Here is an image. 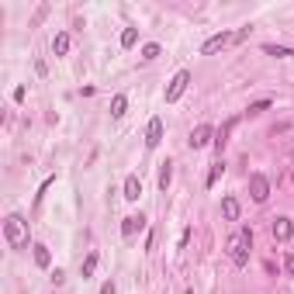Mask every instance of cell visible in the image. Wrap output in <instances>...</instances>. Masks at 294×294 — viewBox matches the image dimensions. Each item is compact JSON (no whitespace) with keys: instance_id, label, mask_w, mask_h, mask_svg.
Masks as SVG:
<instances>
[{"instance_id":"cell-13","label":"cell","mask_w":294,"mask_h":294,"mask_svg":"<svg viewBox=\"0 0 294 294\" xmlns=\"http://www.w3.org/2000/svg\"><path fill=\"white\" fill-rule=\"evenodd\" d=\"M232 128H235V118H232V121H225V125H221V132L215 135V149H218V156H221V149L228 146V135H232Z\"/></svg>"},{"instance_id":"cell-2","label":"cell","mask_w":294,"mask_h":294,"mask_svg":"<svg viewBox=\"0 0 294 294\" xmlns=\"http://www.w3.org/2000/svg\"><path fill=\"white\" fill-rule=\"evenodd\" d=\"M3 239L10 249H28V221L21 215H7L3 221Z\"/></svg>"},{"instance_id":"cell-4","label":"cell","mask_w":294,"mask_h":294,"mask_svg":"<svg viewBox=\"0 0 294 294\" xmlns=\"http://www.w3.org/2000/svg\"><path fill=\"white\" fill-rule=\"evenodd\" d=\"M249 194H253L256 204H263V201L270 197V180H267L263 173H253V177H249Z\"/></svg>"},{"instance_id":"cell-14","label":"cell","mask_w":294,"mask_h":294,"mask_svg":"<svg viewBox=\"0 0 294 294\" xmlns=\"http://www.w3.org/2000/svg\"><path fill=\"white\" fill-rule=\"evenodd\" d=\"M52 52H56V56H66V52H70V35H66V31H59V35L52 38Z\"/></svg>"},{"instance_id":"cell-24","label":"cell","mask_w":294,"mask_h":294,"mask_svg":"<svg viewBox=\"0 0 294 294\" xmlns=\"http://www.w3.org/2000/svg\"><path fill=\"white\" fill-rule=\"evenodd\" d=\"M288 274H291V277H294V253H291V256H288Z\"/></svg>"},{"instance_id":"cell-1","label":"cell","mask_w":294,"mask_h":294,"mask_svg":"<svg viewBox=\"0 0 294 294\" xmlns=\"http://www.w3.org/2000/svg\"><path fill=\"white\" fill-rule=\"evenodd\" d=\"M249 249H253V228H239L228 242H225V253L235 267H246L249 263Z\"/></svg>"},{"instance_id":"cell-9","label":"cell","mask_w":294,"mask_h":294,"mask_svg":"<svg viewBox=\"0 0 294 294\" xmlns=\"http://www.w3.org/2000/svg\"><path fill=\"white\" fill-rule=\"evenodd\" d=\"M142 228H146V218H142V215H128V218L121 221V235H125V239H132V235L142 232Z\"/></svg>"},{"instance_id":"cell-5","label":"cell","mask_w":294,"mask_h":294,"mask_svg":"<svg viewBox=\"0 0 294 294\" xmlns=\"http://www.w3.org/2000/svg\"><path fill=\"white\" fill-rule=\"evenodd\" d=\"M232 42H235V35H232V31H218V35H211V38L201 45V52H204V56H215V52H221V49H225V45H232Z\"/></svg>"},{"instance_id":"cell-16","label":"cell","mask_w":294,"mask_h":294,"mask_svg":"<svg viewBox=\"0 0 294 294\" xmlns=\"http://www.w3.org/2000/svg\"><path fill=\"white\" fill-rule=\"evenodd\" d=\"M94 270H97V253H87V260H83V267H80L83 281H87V277H94Z\"/></svg>"},{"instance_id":"cell-8","label":"cell","mask_w":294,"mask_h":294,"mask_svg":"<svg viewBox=\"0 0 294 294\" xmlns=\"http://www.w3.org/2000/svg\"><path fill=\"white\" fill-rule=\"evenodd\" d=\"M270 232H274V239H277V242H288V239L294 235V221L291 218H277Z\"/></svg>"},{"instance_id":"cell-10","label":"cell","mask_w":294,"mask_h":294,"mask_svg":"<svg viewBox=\"0 0 294 294\" xmlns=\"http://www.w3.org/2000/svg\"><path fill=\"white\" fill-rule=\"evenodd\" d=\"M142 197V180L132 173V177H125V201H139Z\"/></svg>"},{"instance_id":"cell-20","label":"cell","mask_w":294,"mask_h":294,"mask_svg":"<svg viewBox=\"0 0 294 294\" xmlns=\"http://www.w3.org/2000/svg\"><path fill=\"white\" fill-rule=\"evenodd\" d=\"M221 173H225V163L218 159V163L211 166V173H208V187H215V184H218V180H221Z\"/></svg>"},{"instance_id":"cell-21","label":"cell","mask_w":294,"mask_h":294,"mask_svg":"<svg viewBox=\"0 0 294 294\" xmlns=\"http://www.w3.org/2000/svg\"><path fill=\"white\" fill-rule=\"evenodd\" d=\"M156 56H159V45H156V42H149L146 49H142V59H156Z\"/></svg>"},{"instance_id":"cell-7","label":"cell","mask_w":294,"mask_h":294,"mask_svg":"<svg viewBox=\"0 0 294 294\" xmlns=\"http://www.w3.org/2000/svg\"><path fill=\"white\" fill-rule=\"evenodd\" d=\"M211 135H215L211 125H197V128L191 132V149H204L208 142H211Z\"/></svg>"},{"instance_id":"cell-3","label":"cell","mask_w":294,"mask_h":294,"mask_svg":"<svg viewBox=\"0 0 294 294\" xmlns=\"http://www.w3.org/2000/svg\"><path fill=\"white\" fill-rule=\"evenodd\" d=\"M187 83H191V73H187V70H180V73L170 80V87H166V104H177V100H180V94L187 90Z\"/></svg>"},{"instance_id":"cell-17","label":"cell","mask_w":294,"mask_h":294,"mask_svg":"<svg viewBox=\"0 0 294 294\" xmlns=\"http://www.w3.org/2000/svg\"><path fill=\"white\" fill-rule=\"evenodd\" d=\"M263 52H267V56H277V59H291L294 56L291 49H284V45H263Z\"/></svg>"},{"instance_id":"cell-15","label":"cell","mask_w":294,"mask_h":294,"mask_svg":"<svg viewBox=\"0 0 294 294\" xmlns=\"http://www.w3.org/2000/svg\"><path fill=\"white\" fill-rule=\"evenodd\" d=\"M125 111H128V97H125V94H118V97L111 100V114H114V118H121Z\"/></svg>"},{"instance_id":"cell-19","label":"cell","mask_w":294,"mask_h":294,"mask_svg":"<svg viewBox=\"0 0 294 294\" xmlns=\"http://www.w3.org/2000/svg\"><path fill=\"white\" fill-rule=\"evenodd\" d=\"M170 180H173V166H170V163H163V170H159V191H166V187H170Z\"/></svg>"},{"instance_id":"cell-12","label":"cell","mask_w":294,"mask_h":294,"mask_svg":"<svg viewBox=\"0 0 294 294\" xmlns=\"http://www.w3.org/2000/svg\"><path fill=\"white\" fill-rule=\"evenodd\" d=\"M31 249H35V267H42V270H49V267H52V253H49V246H42V242H35Z\"/></svg>"},{"instance_id":"cell-22","label":"cell","mask_w":294,"mask_h":294,"mask_svg":"<svg viewBox=\"0 0 294 294\" xmlns=\"http://www.w3.org/2000/svg\"><path fill=\"white\" fill-rule=\"evenodd\" d=\"M270 107V100H256V104H249V114H263Z\"/></svg>"},{"instance_id":"cell-23","label":"cell","mask_w":294,"mask_h":294,"mask_svg":"<svg viewBox=\"0 0 294 294\" xmlns=\"http://www.w3.org/2000/svg\"><path fill=\"white\" fill-rule=\"evenodd\" d=\"M100 294H114V284H111V281H107V284H104V288H100Z\"/></svg>"},{"instance_id":"cell-18","label":"cell","mask_w":294,"mask_h":294,"mask_svg":"<svg viewBox=\"0 0 294 294\" xmlns=\"http://www.w3.org/2000/svg\"><path fill=\"white\" fill-rule=\"evenodd\" d=\"M135 42H139V31H135V28H125V31H121V49H132Z\"/></svg>"},{"instance_id":"cell-6","label":"cell","mask_w":294,"mask_h":294,"mask_svg":"<svg viewBox=\"0 0 294 294\" xmlns=\"http://www.w3.org/2000/svg\"><path fill=\"white\" fill-rule=\"evenodd\" d=\"M159 142H163V121H159V118H149V125H146V146L156 149Z\"/></svg>"},{"instance_id":"cell-11","label":"cell","mask_w":294,"mask_h":294,"mask_svg":"<svg viewBox=\"0 0 294 294\" xmlns=\"http://www.w3.org/2000/svg\"><path fill=\"white\" fill-rule=\"evenodd\" d=\"M239 211H242V208H239L235 197H221V218L225 221H239Z\"/></svg>"}]
</instances>
